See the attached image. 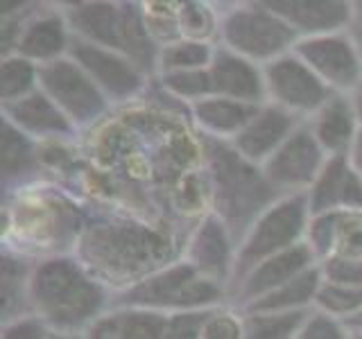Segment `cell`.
Wrapping results in <instances>:
<instances>
[{
  "instance_id": "obj_1",
  "label": "cell",
  "mask_w": 362,
  "mask_h": 339,
  "mask_svg": "<svg viewBox=\"0 0 362 339\" xmlns=\"http://www.w3.org/2000/svg\"><path fill=\"white\" fill-rule=\"evenodd\" d=\"M25 294L39 319L62 331H71L95 319L102 292L71 260H48L25 282Z\"/></svg>"
},
{
  "instance_id": "obj_2",
  "label": "cell",
  "mask_w": 362,
  "mask_h": 339,
  "mask_svg": "<svg viewBox=\"0 0 362 339\" xmlns=\"http://www.w3.org/2000/svg\"><path fill=\"white\" fill-rule=\"evenodd\" d=\"M82 256L102 276L134 278L168 256L163 237L141 226H100L82 237Z\"/></svg>"
},
{
  "instance_id": "obj_3",
  "label": "cell",
  "mask_w": 362,
  "mask_h": 339,
  "mask_svg": "<svg viewBox=\"0 0 362 339\" xmlns=\"http://www.w3.org/2000/svg\"><path fill=\"white\" fill-rule=\"evenodd\" d=\"M213 177H215V203L222 210L226 229L235 233L249 231V222H256L267 208L272 188L263 174L249 165L245 156L218 147L213 152Z\"/></svg>"
},
{
  "instance_id": "obj_4",
  "label": "cell",
  "mask_w": 362,
  "mask_h": 339,
  "mask_svg": "<svg viewBox=\"0 0 362 339\" xmlns=\"http://www.w3.org/2000/svg\"><path fill=\"white\" fill-rule=\"evenodd\" d=\"M308 215V197L303 192L269 206L254 222V226L245 235L243 246L235 251L233 276L245 278L249 271H254L272 256L299 244V237L308 231V226H305Z\"/></svg>"
},
{
  "instance_id": "obj_5",
  "label": "cell",
  "mask_w": 362,
  "mask_h": 339,
  "mask_svg": "<svg viewBox=\"0 0 362 339\" xmlns=\"http://www.w3.org/2000/svg\"><path fill=\"white\" fill-rule=\"evenodd\" d=\"M222 287L218 280L204 276L192 265H177L163 269L161 274H154L145 280H139L122 294L120 305H132L139 310H158V308H175V310H197L204 305L220 301Z\"/></svg>"
},
{
  "instance_id": "obj_6",
  "label": "cell",
  "mask_w": 362,
  "mask_h": 339,
  "mask_svg": "<svg viewBox=\"0 0 362 339\" xmlns=\"http://www.w3.org/2000/svg\"><path fill=\"white\" fill-rule=\"evenodd\" d=\"M265 7V5H263ZM222 39L226 48L235 54L245 56L249 61H274L279 56L288 54L292 45H297V32L286 20L260 5L235 7L222 18Z\"/></svg>"
},
{
  "instance_id": "obj_7",
  "label": "cell",
  "mask_w": 362,
  "mask_h": 339,
  "mask_svg": "<svg viewBox=\"0 0 362 339\" xmlns=\"http://www.w3.org/2000/svg\"><path fill=\"white\" fill-rule=\"evenodd\" d=\"M39 82L71 122H93L105 111L107 95L75 61L54 59L39 68Z\"/></svg>"
},
{
  "instance_id": "obj_8",
  "label": "cell",
  "mask_w": 362,
  "mask_h": 339,
  "mask_svg": "<svg viewBox=\"0 0 362 339\" xmlns=\"http://www.w3.org/2000/svg\"><path fill=\"white\" fill-rule=\"evenodd\" d=\"M263 79L267 97H272L276 107L290 113H315L331 100V88L297 54H283L279 59L265 64Z\"/></svg>"
},
{
  "instance_id": "obj_9",
  "label": "cell",
  "mask_w": 362,
  "mask_h": 339,
  "mask_svg": "<svg viewBox=\"0 0 362 339\" xmlns=\"http://www.w3.org/2000/svg\"><path fill=\"white\" fill-rule=\"evenodd\" d=\"M294 54L322 79L328 88L351 90L362 82V56L354 41L342 34L308 37L294 45Z\"/></svg>"
},
{
  "instance_id": "obj_10",
  "label": "cell",
  "mask_w": 362,
  "mask_h": 339,
  "mask_svg": "<svg viewBox=\"0 0 362 339\" xmlns=\"http://www.w3.org/2000/svg\"><path fill=\"white\" fill-rule=\"evenodd\" d=\"M326 163V152L310 127H297L290 138L263 163V177L274 190H303L313 186Z\"/></svg>"
},
{
  "instance_id": "obj_11",
  "label": "cell",
  "mask_w": 362,
  "mask_h": 339,
  "mask_svg": "<svg viewBox=\"0 0 362 339\" xmlns=\"http://www.w3.org/2000/svg\"><path fill=\"white\" fill-rule=\"evenodd\" d=\"M68 50H71L73 61L93 79L95 86L107 97L127 100L143 88L141 68L124 54L109 48H100V45L82 39H73Z\"/></svg>"
},
{
  "instance_id": "obj_12",
  "label": "cell",
  "mask_w": 362,
  "mask_h": 339,
  "mask_svg": "<svg viewBox=\"0 0 362 339\" xmlns=\"http://www.w3.org/2000/svg\"><path fill=\"white\" fill-rule=\"evenodd\" d=\"M305 197L315 218L337 210L362 213V179L346 156H328Z\"/></svg>"
},
{
  "instance_id": "obj_13",
  "label": "cell",
  "mask_w": 362,
  "mask_h": 339,
  "mask_svg": "<svg viewBox=\"0 0 362 339\" xmlns=\"http://www.w3.org/2000/svg\"><path fill=\"white\" fill-rule=\"evenodd\" d=\"M294 129H297L294 113L276 105L265 107L233 138L235 152L245 156L249 163H265L290 138Z\"/></svg>"
},
{
  "instance_id": "obj_14",
  "label": "cell",
  "mask_w": 362,
  "mask_h": 339,
  "mask_svg": "<svg viewBox=\"0 0 362 339\" xmlns=\"http://www.w3.org/2000/svg\"><path fill=\"white\" fill-rule=\"evenodd\" d=\"M211 82H213V95L245 102V105H260L267 97L263 71L245 59V56L218 50L209 66Z\"/></svg>"
},
{
  "instance_id": "obj_15",
  "label": "cell",
  "mask_w": 362,
  "mask_h": 339,
  "mask_svg": "<svg viewBox=\"0 0 362 339\" xmlns=\"http://www.w3.org/2000/svg\"><path fill=\"white\" fill-rule=\"evenodd\" d=\"M315 260L313 249L308 246V242H299L292 249H286L276 256H272L265 263H260L254 271L240 280V287L238 292L243 294L247 305L254 303L258 299L267 297L269 292H274L279 287H283L286 282L294 280L297 276H301L303 271H308Z\"/></svg>"
},
{
  "instance_id": "obj_16",
  "label": "cell",
  "mask_w": 362,
  "mask_h": 339,
  "mask_svg": "<svg viewBox=\"0 0 362 339\" xmlns=\"http://www.w3.org/2000/svg\"><path fill=\"white\" fill-rule=\"evenodd\" d=\"M308 127L328 156H346V152L354 150L360 131L354 100L344 95H331L324 107L315 111V118Z\"/></svg>"
},
{
  "instance_id": "obj_17",
  "label": "cell",
  "mask_w": 362,
  "mask_h": 339,
  "mask_svg": "<svg viewBox=\"0 0 362 339\" xmlns=\"http://www.w3.org/2000/svg\"><path fill=\"white\" fill-rule=\"evenodd\" d=\"M265 7L283 18L297 34L324 37L346 28L351 20V5L346 3H265Z\"/></svg>"
},
{
  "instance_id": "obj_18",
  "label": "cell",
  "mask_w": 362,
  "mask_h": 339,
  "mask_svg": "<svg viewBox=\"0 0 362 339\" xmlns=\"http://www.w3.org/2000/svg\"><path fill=\"white\" fill-rule=\"evenodd\" d=\"M188 265L218 282L233 271L229 229L220 220L206 218L202 222L188 244Z\"/></svg>"
},
{
  "instance_id": "obj_19",
  "label": "cell",
  "mask_w": 362,
  "mask_h": 339,
  "mask_svg": "<svg viewBox=\"0 0 362 339\" xmlns=\"http://www.w3.org/2000/svg\"><path fill=\"white\" fill-rule=\"evenodd\" d=\"M5 111L7 122L23 131L39 136H64L73 131V122L43 90H34L16 102H7Z\"/></svg>"
},
{
  "instance_id": "obj_20",
  "label": "cell",
  "mask_w": 362,
  "mask_h": 339,
  "mask_svg": "<svg viewBox=\"0 0 362 339\" xmlns=\"http://www.w3.org/2000/svg\"><path fill=\"white\" fill-rule=\"evenodd\" d=\"M68 45L71 43L66 39V20L54 14H43L25 23L16 43V54L30 61L50 64L59 59Z\"/></svg>"
},
{
  "instance_id": "obj_21",
  "label": "cell",
  "mask_w": 362,
  "mask_h": 339,
  "mask_svg": "<svg viewBox=\"0 0 362 339\" xmlns=\"http://www.w3.org/2000/svg\"><path fill=\"white\" fill-rule=\"evenodd\" d=\"M258 111L260 109L256 105H245V102L226 100L218 95L204 97L195 102V107H192V113H195L199 127L213 136H218V138H229V136L235 138Z\"/></svg>"
},
{
  "instance_id": "obj_22",
  "label": "cell",
  "mask_w": 362,
  "mask_h": 339,
  "mask_svg": "<svg viewBox=\"0 0 362 339\" xmlns=\"http://www.w3.org/2000/svg\"><path fill=\"white\" fill-rule=\"evenodd\" d=\"M168 316L150 310H132L98 319L86 339H163Z\"/></svg>"
},
{
  "instance_id": "obj_23",
  "label": "cell",
  "mask_w": 362,
  "mask_h": 339,
  "mask_svg": "<svg viewBox=\"0 0 362 339\" xmlns=\"http://www.w3.org/2000/svg\"><path fill=\"white\" fill-rule=\"evenodd\" d=\"M322 267H310L301 276L286 282L283 287L269 292L267 297L247 305L249 312L279 314V312H297L303 303H310L322 287Z\"/></svg>"
},
{
  "instance_id": "obj_24",
  "label": "cell",
  "mask_w": 362,
  "mask_h": 339,
  "mask_svg": "<svg viewBox=\"0 0 362 339\" xmlns=\"http://www.w3.org/2000/svg\"><path fill=\"white\" fill-rule=\"evenodd\" d=\"M305 319L308 316L301 310L279 314L249 312L243 321V339H294Z\"/></svg>"
},
{
  "instance_id": "obj_25",
  "label": "cell",
  "mask_w": 362,
  "mask_h": 339,
  "mask_svg": "<svg viewBox=\"0 0 362 339\" xmlns=\"http://www.w3.org/2000/svg\"><path fill=\"white\" fill-rule=\"evenodd\" d=\"M215 52L209 43L204 41H177L163 45L158 52V66L163 73H179V71H202L211 66Z\"/></svg>"
},
{
  "instance_id": "obj_26",
  "label": "cell",
  "mask_w": 362,
  "mask_h": 339,
  "mask_svg": "<svg viewBox=\"0 0 362 339\" xmlns=\"http://www.w3.org/2000/svg\"><path fill=\"white\" fill-rule=\"evenodd\" d=\"M37 79H39V68L30 59H23L18 54L5 56L3 71H0V95H3L5 105L34 93L32 86Z\"/></svg>"
},
{
  "instance_id": "obj_27",
  "label": "cell",
  "mask_w": 362,
  "mask_h": 339,
  "mask_svg": "<svg viewBox=\"0 0 362 339\" xmlns=\"http://www.w3.org/2000/svg\"><path fill=\"white\" fill-rule=\"evenodd\" d=\"M315 303L331 316H354L362 312V287H339L333 282H324L317 292Z\"/></svg>"
},
{
  "instance_id": "obj_28",
  "label": "cell",
  "mask_w": 362,
  "mask_h": 339,
  "mask_svg": "<svg viewBox=\"0 0 362 339\" xmlns=\"http://www.w3.org/2000/svg\"><path fill=\"white\" fill-rule=\"evenodd\" d=\"M161 84L173 95L186 97V100H195V102L213 95V82H211V73L206 71V68H202V71L163 73Z\"/></svg>"
},
{
  "instance_id": "obj_29",
  "label": "cell",
  "mask_w": 362,
  "mask_h": 339,
  "mask_svg": "<svg viewBox=\"0 0 362 339\" xmlns=\"http://www.w3.org/2000/svg\"><path fill=\"white\" fill-rule=\"evenodd\" d=\"M32 165V150L25 136L16 129L14 124L5 120V136H3V170L5 177L25 172Z\"/></svg>"
},
{
  "instance_id": "obj_30",
  "label": "cell",
  "mask_w": 362,
  "mask_h": 339,
  "mask_svg": "<svg viewBox=\"0 0 362 339\" xmlns=\"http://www.w3.org/2000/svg\"><path fill=\"white\" fill-rule=\"evenodd\" d=\"M211 314V310H186L168 316L163 339H199Z\"/></svg>"
},
{
  "instance_id": "obj_31",
  "label": "cell",
  "mask_w": 362,
  "mask_h": 339,
  "mask_svg": "<svg viewBox=\"0 0 362 339\" xmlns=\"http://www.w3.org/2000/svg\"><path fill=\"white\" fill-rule=\"evenodd\" d=\"M294 339H349V331L344 321H337L326 312H317L303 321Z\"/></svg>"
},
{
  "instance_id": "obj_32",
  "label": "cell",
  "mask_w": 362,
  "mask_h": 339,
  "mask_svg": "<svg viewBox=\"0 0 362 339\" xmlns=\"http://www.w3.org/2000/svg\"><path fill=\"white\" fill-rule=\"evenodd\" d=\"M199 339H243V321H238L233 314L213 312L204 323Z\"/></svg>"
},
{
  "instance_id": "obj_33",
  "label": "cell",
  "mask_w": 362,
  "mask_h": 339,
  "mask_svg": "<svg viewBox=\"0 0 362 339\" xmlns=\"http://www.w3.org/2000/svg\"><path fill=\"white\" fill-rule=\"evenodd\" d=\"M3 339H48V323L39 316H23L5 323Z\"/></svg>"
},
{
  "instance_id": "obj_34",
  "label": "cell",
  "mask_w": 362,
  "mask_h": 339,
  "mask_svg": "<svg viewBox=\"0 0 362 339\" xmlns=\"http://www.w3.org/2000/svg\"><path fill=\"white\" fill-rule=\"evenodd\" d=\"M349 39L354 41L356 50L362 56V3L351 5V20H349Z\"/></svg>"
},
{
  "instance_id": "obj_35",
  "label": "cell",
  "mask_w": 362,
  "mask_h": 339,
  "mask_svg": "<svg viewBox=\"0 0 362 339\" xmlns=\"http://www.w3.org/2000/svg\"><path fill=\"white\" fill-rule=\"evenodd\" d=\"M351 163H354L356 172H358L360 179H362V127H360V131H358V138H356V143H354V150H351Z\"/></svg>"
},
{
  "instance_id": "obj_36",
  "label": "cell",
  "mask_w": 362,
  "mask_h": 339,
  "mask_svg": "<svg viewBox=\"0 0 362 339\" xmlns=\"http://www.w3.org/2000/svg\"><path fill=\"white\" fill-rule=\"evenodd\" d=\"M344 326L351 328V331H362V312L349 316V319H344Z\"/></svg>"
},
{
  "instance_id": "obj_37",
  "label": "cell",
  "mask_w": 362,
  "mask_h": 339,
  "mask_svg": "<svg viewBox=\"0 0 362 339\" xmlns=\"http://www.w3.org/2000/svg\"><path fill=\"white\" fill-rule=\"evenodd\" d=\"M354 105H356V111H358V118H362V90L358 93V97L354 100Z\"/></svg>"
},
{
  "instance_id": "obj_38",
  "label": "cell",
  "mask_w": 362,
  "mask_h": 339,
  "mask_svg": "<svg viewBox=\"0 0 362 339\" xmlns=\"http://www.w3.org/2000/svg\"><path fill=\"white\" fill-rule=\"evenodd\" d=\"M48 339H79L75 335H66V333H59V335H48Z\"/></svg>"
},
{
  "instance_id": "obj_39",
  "label": "cell",
  "mask_w": 362,
  "mask_h": 339,
  "mask_svg": "<svg viewBox=\"0 0 362 339\" xmlns=\"http://www.w3.org/2000/svg\"><path fill=\"white\" fill-rule=\"evenodd\" d=\"M349 339H362V331H349Z\"/></svg>"
},
{
  "instance_id": "obj_40",
  "label": "cell",
  "mask_w": 362,
  "mask_h": 339,
  "mask_svg": "<svg viewBox=\"0 0 362 339\" xmlns=\"http://www.w3.org/2000/svg\"><path fill=\"white\" fill-rule=\"evenodd\" d=\"M360 90H362V82H360Z\"/></svg>"
}]
</instances>
